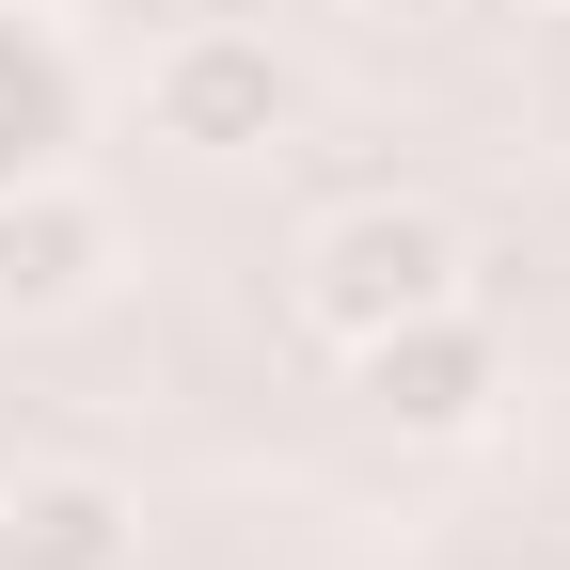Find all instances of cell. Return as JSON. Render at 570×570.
<instances>
[{"instance_id": "3", "label": "cell", "mask_w": 570, "mask_h": 570, "mask_svg": "<svg viewBox=\"0 0 570 570\" xmlns=\"http://www.w3.org/2000/svg\"><path fill=\"white\" fill-rule=\"evenodd\" d=\"M348 396H365L396 444H475V428L508 412V333H491L475 302H428V317L348 348Z\"/></svg>"}, {"instance_id": "1", "label": "cell", "mask_w": 570, "mask_h": 570, "mask_svg": "<svg viewBox=\"0 0 570 570\" xmlns=\"http://www.w3.org/2000/svg\"><path fill=\"white\" fill-rule=\"evenodd\" d=\"M428 302H475V238L428 190H365V206H333V223L302 238V333L365 348V333H396Z\"/></svg>"}, {"instance_id": "4", "label": "cell", "mask_w": 570, "mask_h": 570, "mask_svg": "<svg viewBox=\"0 0 570 570\" xmlns=\"http://www.w3.org/2000/svg\"><path fill=\"white\" fill-rule=\"evenodd\" d=\"M96 285H111V206L80 175L0 190V317H80Z\"/></svg>"}, {"instance_id": "6", "label": "cell", "mask_w": 570, "mask_h": 570, "mask_svg": "<svg viewBox=\"0 0 570 570\" xmlns=\"http://www.w3.org/2000/svg\"><path fill=\"white\" fill-rule=\"evenodd\" d=\"M80 127H96V80H80V48H63L48 17H17L0 0V190H32L80 159Z\"/></svg>"}, {"instance_id": "2", "label": "cell", "mask_w": 570, "mask_h": 570, "mask_svg": "<svg viewBox=\"0 0 570 570\" xmlns=\"http://www.w3.org/2000/svg\"><path fill=\"white\" fill-rule=\"evenodd\" d=\"M142 127L175 142V159H269L285 127H302V63H285L269 32H175L159 63H142Z\"/></svg>"}, {"instance_id": "5", "label": "cell", "mask_w": 570, "mask_h": 570, "mask_svg": "<svg viewBox=\"0 0 570 570\" xmlns=\"http://www.w3.org/2000/svg\"><path fill=\"white\" fill-rule=\"evenodd\" d=\"M0 570H142V491L96 460H48L0 491Z\"/></svg>"}]
</instances>
